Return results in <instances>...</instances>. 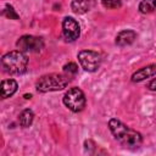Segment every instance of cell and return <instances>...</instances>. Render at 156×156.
Segmentation results:
<instances>
[{
    "label": "cell",
    "instance_id": "8fae6325",
    "mask_svg": "<svg viewBox=\"0 0 156 156\" xmlns=\"http://www.w3.org/2000/svg\"><path fill=\"white\" fill-rule=\"evenodd\" d=\"M89 6H90L89 0H72V2H71L72 11L78 15H83V13L88 12Z\"/></svg>",
    "mask_w": 156,
    "mask_h": 156
},
{
    "label": "cell",
    "instance_id": "6da1fadb",
    "mask_svg": "<svg viewBox=\"0 0 156 156\" xmlns=\"http://www.w3.org/2000/svg\"><path fill=\"white\" fill-rule=\"evenodd\" d=\"M108 128L115 139L124 147H138L143 141L139 132L129 128L117 118H111L108 121Z\"/></svg>",
    "mask_w": 156,
    "mask_h": 156
},
{
    "label": "cell",
    "instance_id": "5bb4252c",
    "mask_svg": "<svg viewBox=\"0 0 156 156\" xmlns=\"http://www.w3.org/2000/svg\"><path fill=\"white\" fill-rule=\"evenodd\" d=\"M63 72L66 76L71 77V76H76L78 72V66L74 62H68L63 66Z\"/></svg>",
    "mask_w": 156,
    "mask_h": 156
},
{
    "label": "cell",
    "instance_id": "e0dca14e",
    "mask_svg": "<svg viewBox=\"0 0 156 156\" xmlns=\"http://www.w3.org/2000/svg\"><path fill=\"white\" fill-rule=\"evenodd\" d=\"M147 88L150 90H156V78H154L149 84H147Z\"/></svg>",
    "mask_w": 156,
    "mask_h": 156
},
{
    "label": "cell",
    "instance_id": "277c9868",
    "mask_svg": "<svg viewBox=\"0 0 156 156\" xmlns=\"http://www.w3.org/2000/svg\"><path fill=\"white\" fill-rule=\"evenodd\" d=\"M65 106L72 112H80L85 107V96L79 88H71L63 96Z\"/></svg>",
    "mask_w": 156,
    "mask_h": 156
},
{
    "label": "cell",
    "instance_id": "5b68a950",
    "mask_svg": "<svg viewBox=\"0 0 156 156\" xmlns=\"http://www.w3.org/2000/svg\"><path fill=\"white\" fill-rule=\"evenodd\" d=\"M78 61L84 71L95 72L101 65V56L93 50H82L78 54Z\"/></svg>",
    "mask_w": 156,
    "mask_h": 156
},
{
    "label": "cell",
    "instance_id": "2e32d148",
    "mask_svg": "<svg viewBox=\"0 0 156 156\" xmlns=\"http://www.w3.org/2000/svg\"><path fill=\"white\" fill-rule=\"evenodd\" d=\"M101 4H102L104 7H106V9H111V10L119 9V7L122 6L121 0H102Z\"/></svg>",
    "mask_w": 156,
    "mask_h": 156
},
{
    "label": "cell",
    "instance_id": "52a82bcc",
    "mask_svg": "<svg viewBox=\"0 0 156 156\" xmlns=\"http://www.w3.org/2000/svg\"><path fill=\"white\" fill-rule=\"evenodd\" d=\"M62 33L65 39L68 41H74L76 39H78L80 34L78 22L73 17H65L62 21Z\"/></svg>",
    "mask_w": 156,
    "mask_h": 156
},
{
    "label": "cell",
    "instance_id": "8992f818",
    "mask_svg": "<svg viewBox=\"0 0 156 156\" xmlns=\"http://www.w3.org/2000/svg\"><path fill=\"white\" fill-rule=\"evenodd\" d=\"M16 46L18 48V50L24 52H39L43 49L44 43L41 38L34 35H22L17 40Z\"/></svg>",
    "mask_w": 156,
    "mask_h": 156
},
{
    "label": "cell",
    "instance_id": "4fadbf2b",
    "mask_svg": "<svg viewBox=\"0 0 156 156\" xmlns=\"http://www.w3.org/2000/svg\"><path fill=\"white\" fill-rule=\"evenodd\" d=\"M156 9V0H141L139 4V11L141 13H151Z\"/></svg>",
    "mask_w": 156,
    "mask_h": 156
},
{
    "label": "cell",
    "instance_id": "30bf717a",
    "mask_svg": "<svg viewBox=\"0 0 156 156\" xmlns=\"http://www.w3.org/2000/svg\"><path fill=\"white\" fill-rule=\"evenodd\" d=\"M18 84L15 79H5L1 82V98L7 99L17 91Z\"/></svg>",
    "mask_w": 156,
    "mask_h": 156
},
{
    "label": "cell",
    "instance_id": "7a4b0ae2",
    "mask_svg": "<svg viewBox=\"0 0 156 156\" xmlns=\"http://www.w3.org/2000/svg\"><path fill=\"white\" fill-rule=\"evenodd\" d=\"M28 58L21 50H13L5 54L1 58V67L6 73L22 74L27 71Z\"/></svg>",
    "mask_w": 156,
    "mask_h": 156
},
{
    "label": "cell",
    "instance_id": "7c38bea8",
    "mask_svg": "<svg viewBox=\"0 0 156 156\" xmlns=\"http://www.w3.org/2000/svg\"><path fill=\"white\" fill-rule=\"evenodd\" d=\"M33 119H34V113H33V111H32V110H29V108L23 110V111L21 112L20 117H18L20 126H21V127H23V128L29 127V126L32 124Z\"/></svg>",
    "mask_w": 156,
    "mask_h": 156
},
{
    "label": "cell",
    "instance_id": "3957f363",
    "mask_svg": "<svg viewBox=\"0 0 156 156\" xmlns=\"http://www.w3.org/2000/svg\"><path fill=\"white\" fill-rule=\"evenodd\" d=\"M69 77L61 73H50L41 76L37 83L35 89L39 93H48V91H57L65 89L69 83Z\"/></svg>",
    "mask_w": 156,
    "mask_h": 156
},
{
    "label": "cell",
    "instance_id": "9c48e42d",
    "mask_svg": "<svg viewBox=\"0 0 156 156\" xmlns=\"http://www.w3.org/2000/svg\"><path fill=\"white\" fill-rule=\"evenodd\" d=\"M135 39H136V33L134 30H132V29H124V30L119 32L116 35L115 43L118 46H126V45H130Z\"/></svg>",
    "mask_w": 156,
    "mask_h": 156
},
{
    "label": "cell",
    "instance_id": "9a60e30c",
    "mask_svg": "<svg viewBox=\"0 0 156 156\" xmlns=\"http://www.w3.org/2000/svg\"><path fill=\"white\" fill-rule=\"evenodd\" d=\"M2 15L4 16H6L7 18H10V20H18V15L16 13V11L13 10V7L11 6V5H6L5 6V9L2 10Z\"/></svg>",
    "mask_w": 156,
    "mask_h": 156
},
{
    "label": "cell",
    "instance_id": "ba28073f",
    "mask_svg": "<svg viewBox=\"0 0 156 156\" xmlns=\"http://www.w3.org/2000/svg\"><path fill=\"white\" fill-rule=\"evenodd\" d=\"M155 74H156V65H149V66L141 67L140 69L134 72L133 76H132V82L138 83V82H141V80H144L146 78H150Z\"/></svg>",
    "mask_w": 156,
    "mask_h": 156
}]
</instances>
